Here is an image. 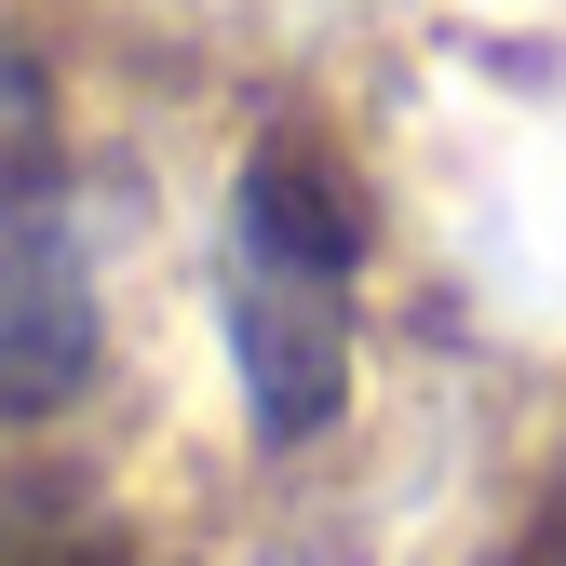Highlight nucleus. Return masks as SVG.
Segmentation results:
<instances>
[{
    "label": "nucleus",
    "instance_id": "obj_2",
    "mask_svg": "<svg viewBox=\"0 0 566 566\" xmlns=\"http://www.w3.org/2000/svg\"><path fill=\"white\" fill-rule=\"evenodd\" d=\"M95 378V256L54 202H0V418H54Z\"/></svg>",
    "mask_w": 566,
    "mask_h": 566
},
{
    "label": "nucleus",
    "instance_id": "obj_3",
    "mask_svg": "<svg viewBox=\"0 0 566 566\" xmlns=\"http://www.w3.org/2000/svg\"><path fill=\"white\" fill-rule=\"evenodd\" d=\"M0 566H108V553H82V539H0Z\"/></svg>",
    "mask_w": 566,
    "mask_h": 566
},
{
    "label": "nucleus",
    "instance_id": "obj_1",
    "mask_svg": "<svg viewBox=\"0 0 566 566\" xmlns=\"http://www.w3.org/2000/svg\"><path fill=\"white\" fill-rule=\"evenodd\" d=\"M217 324H230V365H243V418L270 446H311L350 405V189L297 135H256V163L230 189Z\"/></svg>",
    "mask_w": 566,
    "mask_h": 566
}]
</instances>
